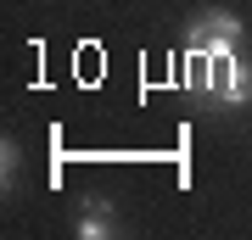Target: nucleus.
I'll list each match as a JSON object with an SVG mask.
<instances>
[{"label": "nucleus", "instance_id": "obj_1", "mask_svg": "<svg viewBox=\"0 0 252 240\" xmlns=\"http://www.w3.org/2000/svg\"><path fill=\"white\" fill-rule=\"evenodd\" d=\"M190 45L207 51L213 62H230V56H241V17L235 11H202L196 23H190Z\"/></svg>", "mask_w": 252, "mask_h": 240}, {"label": "nucleus", "instance_id": "obj_2", "mask_svg": "<svg viewBox=\"0 0 252 240\" xmlns=\"http://www.w3.org/2000/svg\"><path fill=\"white\" fill-rule=\"evenodd\" d=\"M219 107H247L252 101V62L247 56H230V62H219Z\"/></svg>", "mask_w": 252, "mask_h": 240}, {"label": "nucleus", "instance_id": "obj_3", "mask_svg": "<svg viewBox=\"0 0 252 240\" xmlns=\"http://www.w3.org/2000/svg\"><path fill=\"white\" fill-rule=\"evenodd\" d=\"M79 235H84V240H107V235H112V207L90 196L84 213H79Z\"/></svg>", "mask_w": 252, "mask_h": 240}, {"label": "nucleus", "instance_id": "obj_4", "mask_svg": "<svg viewBox=\"0 0 252 240\" xmlns=\"http://www.w3.org/2000/svg\"><path fill=\"white\" fill-rule=\"evenodd\" d=\"M17 162H23V151L11 140H0V185H6V190H11V179H17Z\"/></svg>", "mask_w": 252, "mask_h": 240}]
</instances>
